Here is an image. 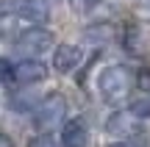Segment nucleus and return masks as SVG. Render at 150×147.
Masks as SVG:
<instances>
[{
    "mask_svg": "<svg viewBox=\"0 0 150 147\" xmlns=\"http://www.w3.org/2000/svg\"><path fill=\"white\" fill-rule=\"evenodd\" d=\"M136 86V75L131 67L125 64H114V67H106L97 78V89H100V97L106 100L108 106H120L131 97Z\"/></svg>",
    "mask_w": 150,
    "mask_h": 147,
    "instance_id": "1",
    "label": "nucleus"
},
{
    "mask_svg": "<svg viewBox=\"0 0 150 147\" xmlns=\"http://www.w3.org/2000/svg\"><path fill=\"white\" fill-rule=\"evenodd\" d=\"M56 44V36L50 28L45 25H33L28 28V31H22L20 36H17V47H20L22 56H28V58H39V56H45L47 50H53Z\"/></svg>",
    "mask_w": 150,
    "mask_h": 147,
    "instance_id": "2",
    "label": "nucleus"
},
{
    "mask_svg": "<svg viewBox=\"0 0 150 147\" xmlns=\"http://www.w3.org/2000/svg\"><path fill=\"white\" fill-rule=\"evenodd\" d=\"M64 111H67V100L61 97L59 92H53L33 108V122H36L39 128H50V125H56V122L64 117Z\"/></svg>",
    "mask_w": 150,
    "mask_h": 147,
    "instance_id": "3",
    "label": "nucleus"
},
{
    "mask_svg": "<svg viewBox=\"0 0 150 147\" xmlns=\"http://www.w3.org/2000/svg\"><path fill=\"white\" fill-rule=\"evenodd\" d=\"M47 78V64L42 58H22L20 64H14V83H39Z\"/></svg>",
    "mask_w": 150,
    "mask_h": 147,
    "instance_id": "4",
    "label": "nucleus"
},
{
    "mask_svg": "<svg viewBox=\"0 0 150 147\" xmlns=\"http://www.w3.org/2000/svg\"><path fill=\"white\" fill-rule=\"evenodd\" d=\"M89 144V131H86V122L81 117L64 122L61 128V147H86Z\"/></svg>",
    "mask_w": 150,
    "mask_h": 147,
    "instance_id": "5",
    "label": "nucleus"
},
{
    "mask_svg": "<svg viewBox=\"0 0 150 147\" xmlns=\"http://www.w3.org/2000/svg\"><path fill=\"white\" fill-rule=\"evenodd\" d=\"M106 131L114 133V136H128V139H136L139 136V125H136V117L131 111H117L111 114V120L106 122Z\"/></svg>",
    "mask_w": 150,
    "mask_h": 147,
    "instance_id": "6",
    "label": "nucleus"
},
{
    "mask_svg": "<svg viewBox=\"0 0 150 147\" xmlns=\"http://www.w3.org/2000/svg\"><path fill=\"white\" fill-rule=\"evenodd\" d=\"M81 47L78 44H59L56 47V56H53V67L61 72V75H67V72H72L75 67L81 64Z\"/></svg>",
    "mask_w": 150,
    "mask_h": 147,
    "instance_id": "7",
    "label": "nucleus"
},
{
    "mask_svg": "<svg viewBox=\"0 0 150 147\" xmlns=\"http://www.w3.org/2000/svg\"><path fill=\"white\" fill-rule=\"evenodd\" d=\"M17 14L22 17V20L33 22V25H42V22L50 20V8L45 0H22L20 8H17Z\"/></svg>",
    "mask_w": 150,
    "mask_h": 147,
    "instance_id": "8",
    "label": "nucleus"
},
{
    "mask_svg": "<svg viewBox=\"0 0 150 147\" xmlns=\"http://www.w3.org/2000/svg\"><path fill=\"white\" fill-rule=\"evenodd\" d=\"M131 114L136 117V120H145V117H150V94H142V97H136L134 103H131Z\"/></svg>",
    "mask_w": 150,
    "mask_h": 147,
    "instance_id": "9",
    "label": "nucleus"
},
{
    "mask_svg": "<svg viewBox=\"0 0 150 147\" xmlns=\"http://www.w3.org/2000/svg\"><path fill=\"white\" fill-rule=\"evenodd\" d=\"M0 83L3 86H11L14 83V64L8 58H0Z\"/></svg>",
    "mask_w": 150,
    "mask_h": 147,
    "instance_id": "10",
    "label": "nucleus"
},
{
    "mask_svg": "<svg viewBox=\"0 0 150 147\" xmlns=\"http://www.w3.org/2000/svg\"><path fill=\"white\" fill-rule=\"evenodd\" d=\"M108 147H150V142L145 136H136V139H122V142H114Z\"/></svg>",
    "mask_w": 150,
    "mask_h": 147,
    "instance_id": "11",
    "label": "nucleus"
},
{
    "mask_svg": "<svg viewBox=\"0 0 150 147\" xmlns=\"http://www.w3.org/2000/svg\"><path fill=\"white\" fill-rule=\"evenodd\" d=\"M28 147H59L53 142V136H47V133H39V136H33L31 142H28Z\"/></svg>",
    "mask_w": 150,
    "mask_h": 147,
    "instance_id": "12",
    "label": "nucleus"
},
{
    "mask_svg": "<svg viewBox=\"0 0 150 147\" xmlns=\"http://www.w3.org/2000/svg\"><path fill=\"white\" fill-rule=\"evenodd\" d=\"M0 147H14V142H11L6 133H0Z\"/></svg>",
    "mask_w": 150,
    "mask_h": 147,
    "instance_id": "13",
    "label": "nucleus"
}]
</instances>
